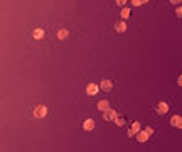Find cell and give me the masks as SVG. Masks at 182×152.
I'll return each instance as SVG.
<instances>
[{
    "label": "cell",
    "instance_id": "6da1fadb",
    "mask_svg": "<svg viewBox=\"0 0 182 152\" xmlns=\"http://www.w3.org/2000/svg\"><path fill=\"white\" fill-rule=\"evenodd\" d=\"M140 130H142V124H140V122H132L130 125H128V137H136V135H138V132Z\"/></svg>",
    "mask_w": 182,
    "mask_h": 152
},
{
    "label": "cell",
    "instance_id": "7a4b0ae2",
    "mask_svg": "<svg viewBox=\"0 0 182 152\" xmlns=\"http://www.w3.org/2000/svg\"><path fill=\"white\" fill-rule=\"evenodd\" d=\"M118 117V112H115L113 108H108L106 112H103V120L105 122H115Z\"/></svg>",
    "mask_w": 182,
    "mask_h": 152
},
{
    "label": "cell",
    "instance_id": "3957f363",
    "mask_svg": "<svg viewBox=\"0 0 182 152\" xmlns=\"http://www.w3.org/2000/svg\"><path fill=\"white\" fill-rule=\"evenodd\" d=\"M34 117L36 118H44L46 115H47V106H44V105H39V106H36L34 108Z\"/></svg>",
    "mask_w": 182,
    "mask_h": 152
},
{
    "label": "cell",
    "instance_id": "277c9868",
    "mask_svg": "<svg viewBox=\"0 0 182 152\" xmlns=\"http://www.w3.org/2000/svg\"><path fill=\"white\" fill-rule=\"evenodd\" d=\"M100 90H101L100 85H96V83H88V85H86V93H88L89 96H94Z\"/></svg>",
    "mask_w": 182,
    "mask_h": 152
},
{
    "label": "cell",
    "instance_id": "5b68a950",
    "mask_svg": "<svg viewBox=\"0 0 182 152\" xmlns=\"http://www.w3.org/2000/svg\"><path fill=\"white\" fill-rule=\"evenodd\" d=\"M169 112V103L167 101H159V105H157V113L159 115H165Z\"/></svg>",
    "mask_w": 182,
    "mask_h": 152
},
{
    "label": "cell",
    "instance_id": "8992f818",
    "mask_svg": "<svg viewBox=\"0 0 182 152\" xmlns=\"http://www.w3.org/2000/svg\"><path fill=\"white\" fill-rule=\"evenodd\" d=\"M44 36H46V31L42 27H37V29H34V32H32V37H34L36 41L44 39Z\"/></svg>",
    "mask_w": 182,
    "mask_h": 152
},
{
    "label": "cell",
    "instance_id": "52a82bcc",
    "mask_svg": "<svg viewBox=\"0 0 182 152\" xmlns=\"http://www.w3.org/2000/svg\"><path fill=\"white\" fill-rule=\"evenodd\" d=\"M170 125L175 127V129H182V117L180 115H174L170 118Z\"/></svg>",
    "mask_w": 182,
    "mask_h": 152
},
{
    "label": "cell",
    "instance_id": "ba28073f",
    "mask_svg": "<svg viewBox=\"0 0 182 152\" xmlns=\"http://www.w3.org/2000/svg\"><path fill=\"white\" fill-rule=\"evenodd\" d=\"M127 22L125 20H118L117 24H115V31L118 32V34H122V32H127Z\"/></svg>",
    "mask_w": 182,
    "mask_h": 152
},
{
    "label": "cell",
    "instance_id": "9c48e42d",
    "mask_svg": "<svg viewBox=\"0 0 182 152\" xmlns=\"http://www.w3.org/2000/svg\"><path fill=\"white\" fill-rule=\"evenodd\" d=\"M148 139H150V135H148V132H147L145 129H143V130H140L138 135H136V140H138V142H142V144H143V142H147Z\"/></svg>",
    "mask_w": 182,
    "mask_h": 152
},
{
    "label": "cell",
    "instance_id": "30bf717a",
    "mask_svg": "<svg viewBox=\"0 0 182 152\" xmlns=\"http://www.w3.org/2000/svg\"><path fill=\"white\" fill-rule=\"evenodd\" d=\"M94 125H96V124H94L93 118H86V120L83 122V129H84V130H93Z\"/></svg>",
    "mask_w": 182,
    "mask_h": 152
},
{
    "label": "cell",
    "instance_id": "8fae6325",
    "mask_svg": "<svg viewBox=\"0 0 182 152\" xmlns=\"http://www.w3.org/2000/svg\"><path fill=\"white\" fill-rule=\"evenodd\" d=\"M100 88L103 90V91H110V90L113 88V83H111L110 80H103L100 83Z\"/></svg>",
    "mask_w": 182,
    "mask_h": 152
},
{
    "label": "cell",
    "instance_id": "7c38bea8",
    "mask_svg": "<svg viewBox=\"0 0 182 152\" xmlns=\"http://www.w3.org/2000/svg\"><path fill=\"white\" fill-rule=\"evenodd\" d=\"M132 10L130 7H122V10H120V17H122V20H127L128 17H130Z\"/></svg>",
    "mask_w": 182,
    "mask_h": 152
},
{
    "label": "cell",
    "instance_id": "4fadbf2b",
    "mask_svg": "<svg viewBox=\"0 0 182 152\" xmlns=\"http://www.w3.org/2000/svg\"><path fill=\"white\" fill-rule=\"evenodd\" d=\"M68 37H69V31L68 29H59V31H57V39L59 41H64Z\"/></svg>",
    "mask_w": 182,
    "mask_h": 152
},
{
    "label": "cell",
    "instance_id": "5bb4252c",
    "mask_svg": "<svg viewBox=\"0 0 182 152\" xmlns=\"http://www.w3.org/2000/svg\"><path fill=\"white\" fill-rule=\"evenodd\" d=\"M108 108H110V101H108V100L98 101V110H101V112H106Z\"/></svg>",
    "mask_w": 182,
    "mask_h": 152
},
{
    "label": "cell",
    "instance_id": "9a60e30c",
    "mask_svg": "<svg viewBox=\"0 0 182 152\" xmlns=\"http://www.w3.org/2000/svg\"><path fill=\"white\" fill-rule=\"evenodd\" d=\"M115 124H117L118 127H123V125L127 124V118H125V117H122V115H118L117 120H115Z\"/></svg>",
    "mask_w": 182,
    "mask_h": 152
},
{
    "label": "cell",
    "instance_id": "2e32d148",
    "mask_svg": "<svg viewBox=\"0 0 182 152\" xmlns=\"http://www.w3.org/2000/svg\"><path fill=\"white\" fill-rule=\"evenodd\" d=\"M147 2H148V0H132L133 7H142V5H145Z\"/></svg>",
    "mask_w": 182,
    "mask_h": 152
},
{
    "label": "cell",
    "instance_id": "e0dca14e",
    "mask_svg": "<svg viewBox=\"0 0 182 152\" xmlns=\"http://www.w3.org/2000/svg\"><path fill=\"white\" fill-rule=\"evenodd\" d=\"M175 15H177V17H182V5H179L175 9Z\"/></svg>",
    "mask_w": 182,
    "mask_h": 152
},
{
    "label": "cell",
    "instance_id": "ac0fdd59",
    "mask_svg": "<svg viewBox=\"0 0 182 152\" xmlns=\"http://www.w3.org/2000/svg\"><path fill=\"white\" fill-rule=\"evenodd\" d=\"M170 3H172V5H177V7H179V5H182V0H170Z\"/></svg>",
    "mask_w": 182,
    "mask_h": 152
},
{
    "label": "cell",
    "instance_id": "d6986e66",
    "mask_svg": "<svg viewBox=\"0 0 182 152\" xmlns=\"http://www.w3.org/2000/svg\"><path fill=\"white\" fill-rule=\"evenodd\" d=\"M117 3H118V7H125L127 0H117Z\"/></svg>",
    "mask_w": 182,
    "mask_h": 152
},
{
    "label": "cell",
    "instance_id": "ffe728a7",
    "mask_svg": "<svg viewBox=\"0 0 182 152\" xmlns=\"http://www.w3.org/2000/svg\"><path fill=\"white\" fill-rule=\"evenodd\" d=\"M145 130L148 132V135H154V129H152V127H145Z\"/></svg>",
    "mask_w": 182,
    "mask_h": 152
},
{
    "label": "cell",
    "instance_id": "44dd1931",
    "mask_svg": "<svg viewBox=\"0 0 182 152\" xmlns=\"http://www.w3.org/2000/svg\"><path fill=\"white\" fill-rule=\"evenodd\" d=\"M177 85H179V86H182V75H180L179 78H177Z\"/></svg>",
    "mask_w": 182,
    "mask_h": 152
}]
</instances>
